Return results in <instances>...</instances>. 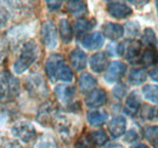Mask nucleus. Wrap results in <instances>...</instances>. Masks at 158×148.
<instances>
[{
  "label": "nucleus",
  "instance_id": "1",
  "mask_svg": "<svg viewBox=\"0 0 158 148\" xmlns=\"http://www.w3.org/2000/svg\"><path fill=\"white\" fill-rule=\"evenodd\" d=\"M38 56H39V49L35 41L29 40L24 43L21 47L20 55L14 64V72L16 74L24 73L37 61Z\"/></svg>",
  "mask_w": 158,
  "mask_h": 148
},
{
  "label": "nucleus",
  "instance_id": "2",
  "mask_svg": "<svg viewBox=\"0 0 158 148\" xmlns=\"http://www.w3.org/2000/svg\"><path fill=\"white\" fill-rule=\"evenodd\" d=\"M20 93V81L7 71H0V102L17 97Z\"/></svg>",
  "mask_w": 158,
  "mask_h": 148
},
{
  "label": "nucleus",
  "instance_id": "3",
  "mask_svg": "<svg viewBox=\"0 0 158 148\" xmlns=\"http://www.w3.org/2000/svg\"><path fill=\"white\" fill-rule=\"evenodd\" d=\"M26 89L35 98H45L48 96V86L39 73H32L26 79Z\"/></svg>",
  "mask_w": 158,
  "mask_h": 148
},
{
  "label": "nucleus",
  "instance_id": "4",
  "mask_svg": "<svg viewBox=\"0 0 158 148\" xmlns=\"http://www.w3.org/2000/svg\"><path fill=\"white\" fill-rule=\"evenodd\" d=\"M11 134L21 140L22 142H31L37 136V130L34 128V125L29 121L22 120V121H17L12 125L11 128Z\"/></svg>",
  "mask_w": 158,
  "mask_h": 148
},
{
  "label": "nucleus",
  "instance_id": "5",
  "mask_svg": "<svg viewBox=\"0 0 158 148\" xmlns=\"http://www.w3.org/2000/svg\"><path fill=\"white\" fill-rule=\"evenodd\" d=\"M51 123L54 124L55 129L57 130V132L62 138L69 140L72 137V135H73V120H71L67 115L56 112Z\"/></svg>",
  "mask_w": 158,
  "mask_h": 148
},
{
  "label": "nucleus",
  "instance_id": "6",
  "mask_svg": "<svg viewBox=\"0 0 158 148\" xmlns=\"http://www.w3.org/2000/svg\"><path fill=\"white\" fill-rule=\"evenodd\" d=\"M141 52V44L136 40H125L117 46V54L124 56L129 62H135Z\"/></svg>",
  "mask_w": 158,
  "mask_h": 148
},
{
  "label": "nucleus",
  "instance_id": "7",
  "mask_svg": "<svg viewBox=\"0 0 158 148\" xmlns=\"http://www.w3.org/2000/svg\"><path fill=\"white\" fill-rule=\"evenodd\" d=\"M41 40L48 49H55L57 46V29L54 22L45 21L40 29Z\"/></svg>",
  "mask_w": 158,
  "mask_h": 148
},
{
  "label": "nucleus",
  "instance_id": "8",
  "mask_svg": "<svg viewBox=\"0 0 158 148\" xmlns=\"http://www.w3.org/2000/svg\"><path fill=\"white\" fill-rule=\"evenodd\" d=\"M64 63L63 57L60 54H51L46 58L45 62V73L48 75L49 80L55 83L57 80V73H59L61 66Z\"/></svg>",
  "mask_w": 158,
  "mask_h": 148
},
{
  "label": "nucleus",
  "instance_id": "9",
  "mask_svg": "<svg viewBox=\"0 0 158 148\" xmlns=\"http://www.w3.org/2000/svg\"><path fill=\"white\" fill-rule=\"evenodd\" d=\"M107 12L114 18H127L133 14L130 6L120 1H108L107 2Z\"/></svg>",
  "mask_w": 158,
  "mask_h": 148
},
{
  "label": "nucleus",
  "instance_id": "10",
  "mask_svg": "<svg viewBox=\"0 0 158 148\" xmlns=\"http://www.w3.org/2000/svg\"><path fill=\"white\" fill-rule=\"evenodd\" d=\"M127 71V66L125 63L120 62V61H114L110 64L107 72L105 74V80L107 83H117L119 79L124 75Z\"/></svg>",
  "mask_w": 158,
  "mask_h": 148
},
{
  "label": "nucleus",
  "instance_id": "11",
  "mask_svg": "<svg viewBox=\"0 0 158 148\" xmlns=\"http://www.w3.org/2000/svg\"><path fill=\"white\" fill-rule=\"evenodd\" d=\"M107 101V93L103 89H95L85 97V105L89 108H98Z\"/></svg>",
  "mask_w": 158,
  "mask_h": 148
},
{
  "label": "nucleus",
  "instance_id": "12",
  "mask_svg": "<svg viewBox=\"0 0 158 148\" xmlns=\"http://www.w3.org/2000/svg\"><path fill=\"white\" fill-rule=\"evenodd\" d=\"M125 129H127V120L123 115L113 117L111 121L108 123V131L113 138H117V137H120L122 135H124Z\"/></svg>",
  "mask_w": 158,
  "mask_h": 148
},
{
  "label": "nucleus",
  "instance_id": "13",
  "mask_svg": "<svg viewBox=\"0 0 158 148\" xmlns=\"http://www.w3.org/2000/svg\"><path fill=\"white\" fill-rule=\"evenodd\" d=\"M55 95L59 98L60 102L68 105L73 101V98L76 96V88L72 85H67V84L57 85L55 88Z\"/></svg>",
  "mask_w": 158,
  "mask_h": 148
},
{
  "label": "nucleus",
  "instance_id": "14",
  "mask_svg": "<svg viewBox=\"0 0 158 148\" xmlns=\"http://www.w3.org/2000/svg\"><path fill=\"white\" fill-rule=\"evenodd\" d=\"M105 43V39L103 35L99 33V32H95V33H91V34H88L81 39V45L86 49V50H98L100 49Z\"/></svg>",
  "mask_w": 158,
  "mask_h": 148
},
{
  "label": "nucleus",
  "instance_id": "15",
  "mask_svg": "<svg viewBox=\"0 0 158 148\" xmlns=\"http://www.w3.org/2000/svg\"><path fill=\"white\" fill-rule=\"evenodd\" d=\"M69 61H71L72 67L76 71H83L86 67V55L79 47H76V49H73L71 51V54H69Z\"/></svg>",
  "mask_w": 158,
  "mask_h": 148
},
{
  "label": "nucleus",
  "instance_id": "16",
  "mask_svg": "<svg viewBox=\"0 0 158 148\" xmlns=\"http://www.w3.org/2000/svg\"><path fill=\"white\" fill-rule=\"evenodd\" d=\"M102 32L106 37L111 40H117L119 38L123 37L124 34V28L123 26H120L118 23H113V22H106L102 27Z\"/></svg>",
  "mask_w": 158,
  "mask_h": 148
},
{
  "label": "nucleus",
  "instance_id": "17",
  "mask_svg": "<svg viewBox=\"0 0 158 148\" xmlns=\"http://www.w3.org/2000/svg\"><path fill=\"white\" fill-rule=\"evenodd\" d=\"M108 64V58L105 52H98L90 57V68L95 73H102Z\"/></svg>",
  "mask_w": 158,
  "mask_h": 148
},
{
  "label": "nucleus",
  "instance_id": "18",
  "mask_svg": "<svg viewBox=\"0 0 158 148\" xmlns=\"http://www.w3.org/2000/svg\"><path fill=\"white\" fill-rule=\"evenodd\" d=\"M96 84H98L96 79L90 73H81L78 79V86L83 93L91 92L93 90H95Z\"/></svg>",
  "mask_w": 158,
  "mask_h": 148
},
{
  "label": "nucleus",
  "instance_id": "19",
  "mask_svg": "<svg viewBox=\"0 0 158 148\" xmlns=\"http://www.w3.org/2000/svg\"><path fill=\"white\" fill-rule=\"evenodd\" d=\"M141 107V100H140V96H139L138 91H134L131 92L125 100V112L128 114H136Z\"/></svg>",
  "mask_w": 158,
  "mask_h": 148
},
{
  "label": "nucleus",
  "instance_id": "20",
  "mask_svg": "<svg viewBox=\"0 0 158 148\" xmlns=\"http://www.w3.org/2000/svg\"><path fill=\"white\" fill-rule=\"evenodd\" d=\"M95 26V22L94 19H88L85 17H80L74 22V31H76V34L77 37L80 35H84L85 33H88L89 31H91Z\"/></svg>",
  "mask_w": 158,
  "mask_h": 148
},
{
  "label": "nucleus",
  "instance_id": "21",
  "mask_svg": "<svg viewBox=\"0 0 158 148\" xmlns=\"http://www.w3.org/2000/svg\"><path fill=\"white\" fill-rule=\"evenodd\" d=\"M60 35L61 39L64 44H69L72 41L73 38V32H72V26L69 23V21L67 18H61L60 19Z\"/></svg>",
  "mask_w": 158,
  "mask_h": 148
},
{
  "label": "nucleus",
  "instance_id": "22",
  "mask_svg": "<svg viewBox=\"0 0 158 148\" xmlns=\"http://www.w3.org/2000/svg\"><path fill=\"white\" fill-rule=\"evenodd\" d=\"M86 120L91 126H101L107 120V113L102 111H91L86 114Z\"/></svg>",
  "mask_w": 158,
  "mask_h": 148
},
{
  "label": "nucleus",
  "instance_id": "23",
  "mask_svg": "<svg viewBox=\"0 0 158 148\" xmlns=\"http://www.w3.org/2000/svg\"><path fill=\"white\" fill-rule=\"evenodd\" d=\"M56 111L54 109V107L50 105V103H46L41 108H40L39 113H38V120H39L40 124L43 125H48V121H52V118L55 115Z\"/></svg>",
  "mask_w": 158,
  "mask_h": 148
},
{
  "label": "nucleus",
  "instance_id": "24",
  "mask_svg": "<svg viewBox=\"0 0 158 148\" xmlns=\"http://www.w3.org/2000/svg\"><path fill=\"white\" fill-rule=\"evenodd\" d=\"M140 62H141L142 66H145V67H150V66H152V64H156L158 62V54L155 51V49L147 47V49L143 50V52L141 54Z\"/></svg>",
  "mask_w": 158,
  "mask_h": 148
},
{
  "label": "nucleus",
  "instance_id": "25",
  "mask_svg": "<svg viewBox=\"0 0 158 148\" xmlns=\"http://www.w3.org/2000/svg\"><path fill=\"white\" fill-rule=\"evenodd\" d=\"M146 78H147V73H146V71L143 68H134V69H131L130 73H129V76H128L129 83L133 84V85H140V84L145 83Z\"/></svg>",
  "mask_w": 158,
  "mask_h": 148
},
{
  "label": "nucleus",
  "instance_id": "26",
  "mask_svg": "<svg viewBox=\"0 0 158 148\" xmlns=\"http://www.w3.org/2000/svg\"><path fill=\"white\" fill-rule=\"evenodd\" d=\"M33 148H59L55 138L50 135H41L35 141Z\"/></svg>",
  "mask_w": 158,
  "mask_h": 148
},
{
  "label": "nucleus",
  "instance_id": "27",
  "mask_svg": "<svg viewBox=\"0 0 158 148\" xmlns=\"http://www.w3.org/2000/svg\"><path fill=\"white\" fill-rule=\"evenodd\" d=\"M67 9H68V11L72 14V15H74V16H79V15H83V14H85L86 12V2H84V1H76V0H73V1H68L67 2Z\"/></svg>",
  "mask_w": 158,
  "mask_h": 148
},
{
  "label": "nucleus",
  "instance_id": "28",
  "mask_svg": "<svg viewBox=\"0 0 158 148\" xmlns=\"http://www.w3.org/2000/svg\"><path fill=\"white\" fill-rule=\"evenodd\" d=\"M142 93L147 101L158 103V85H145L142 88Z\"/></svg>",
  "mask_w": 158,
  "mask_h": 148
},
{
  "label": "nucleus",
  "instance_id": "29",
  "mask_svg": "<svg viewBox=\"0 0 158 148\" xmlns=\"http://www.w3.org/2000/svg\"><path fill=\"white\" fill-rule=\"evenodd\" d=\"M142 43H143L145 45H147L148 47H152V49H155V47L157 46L158 40H157L156 34H155V32H153V29H151V28H146V29L143 31Z\"/></svg>",
  "mask_w": 158,
  "mask_h": 148
},
{
  "label": "nucleus",
  "instance_id": "30",
  "mask_svg": "<svg viewBox=\"0 0 158 148\" xmlns=\"http://www.w3.org/2000/svg\"><path fill=\"white\" fill-rule=\"evenodd\" d=\"M107 140H108L107 134L103 130H96L90 134V141L96 146H103L107 142Z\"/></svg>",
  "mask_w": 158,
  "mask_h": 148
},
{
  "label": "nucleus",
  "instance_id": "31",
  "mask_svg": "<svg viewBox=\"0 0 158 148\" xmlns=\"http://www.w3.org/2000/svg\"><path fill=\"white\" fill-rule=\"evenodd\" d=\"M57 79L64 83H69L73 80V73L72 69L69 68V66H67L66 63H63L60 68L59 73H57Z\"/></svg>",
  "mask_w": 158,
  "mask_h": 148
},
{
  "label": "nucleus",
  "instance_id": "32",
  "mask_svg": "<svg viewBox=\"0 0 158 148\" xmlns=\"http://www.w3.org/2000/svg\"><path fill=\"white\" fill-rule=\"evenodd\" d=\"M141 118L146 120H153L157 119V109L150 105H143L141 109Z\"/></svg>",
  "mask_w": 158,
  "mask_h": 148
},
{
  "label": "nucleus",
  "instance_id": "33",
  "mask_svg": "<svg viewBox=\"0 0 158 148\" xmlns=\"http://www.w3.org/2000/svg\"><path fill=\"white\" fill-rule=\"evenodd\" d=\"M124 32L129 35V37H136L140 32V26H139V22L136 21H130L125 24V29Z\"/></svg>",
  "mask_w": 158,
  "mask_h": 148
},
{
  "label": "nucleus",
  "instance_id": "34",
  "mask_svg": "<svg viewBox=\"0 0 158 148\" xmlns=\"http://www.w3.org/2000/svg\"><path fill=\"white\" fill-rule=\"evenodd\" d=\"M127 90H128V89H127V85L119 83V84H117V85L113 88V96H114L117 100H122V98L125 96Z\"/></svg>",
  "mask_w": 158,
  "mask_h": 148
},
{
  "label": "nucleus",
  "instance_id": "35",
  "mask_svg": "<svg viewBox=\"0 0 158 148\" xmlns=\"http://www.w3.org/2000/svg\"><path fill=\"white\" fill-rule=\"evenodd\" d=\"M0 148H23L17 141L9 140L6 137H2L0 140Z\"/></svg>",
  "mask_w": 158,
  "mask_h": 148
},
{
  "label": "nucleus",
  "instance_id": "36",
  "mask_svg": "<svg viewBox=\"0 0 158 148\" xmlns=\"http://www.w3.org/2000/svg\"><path fill=\"white\" fill-rule=\"evenodd\" d=\"M145 137L148 141H152L155 138H158V125L155 126H147L145 129Z\"/></svg>",
  "mask_w": 158,
  "mask_h": 148
},
{
  "label": "nucleus",
  "instance_id": "37",
  "mask_svg": "<svg viewBox=\"0 0 158 148\" xmlns=\"http://www.w3.org/2000/svg\"><path fill=\"white\" fill-rule=\"evenodd\" d=\"M9 11L5 9V6H2L1 4H0V27L1 26H4V24H6V22H7V19H9Z\"/></svg>",
  "mask_w": 158,
  "mask_h": 148
},
{
  "label": "nucleus",
  "instance_id": "38",
  "mask_svg": "<svg viewBox=\"0 0 158 148\" xmlns=\"http://www.w3.org/2000/svg\"><path fill=\"white\" fill-rule=\"evenodd\" d=\"M138 138H139V135L135 130H129V131H127V134H125V136H124L125 142H134V141H136Z\"/></svg>",
  "mask_w": 158,
  "mask_h": 148
},
{
  "label": "nucleus",
  "instance_id": "39",
  "mask_svg": "<svg viewBox=\"0 0 158 148\" xmlns=\"http://www.w3.org/2000/svg\"><path fill=\"white\" fill-rule=\"evenodd\" d=\"M46 5L50 10H59L62 5V1H46Z\"/></svg>",
  "mask_w": 158,
  "mask_h": 148
},
{
  "label": "nucleus",
  "instance_id": "40",
  "mask_svg": "<svg viewBox=\"0 0 158 148\" xmlns=\"http://www.w3.org/2000/svg\"><path fill=\"white\" fill-rule=\"evenodd\" d=\"M150 76H151L152 80H155V81L158 83V68H153V69L150 72Z\"/></svg>",
  "mask_w": 158,
  "mask_h": 148
},
{
  "label": "nucleus",
  "instance_id": "41",
  "mask_svg": "<svg viewBox=\"0 0 158 148\" xmlns=\"http://www.w3.org/2000/svg\"><path fill=\"white\" fill-rule=\"evenodd\" d=\"M105 148H124L120 143H117V142H113V143H110V145H107Z\"/></svg>",
  "mask_w": 158,
  "mask_h": 148
},
{
  "label": "nucleus",
  "instance_id": "42",
  "mask_svg": "<svg viewBox=\"0 0 158 148\" xmlns=\"http://www.w3.org/2000/svg\"><path fill=\"white\" fill-rule=\"evenodd\" d=\"M130 148H148V146H146V145H143V143H138V145H135V146H131Z\"/></svg>",
  "mask_w": 158,
  "mask_h": 148
},
{
  "label": "nucleus",
  "instance_id": "43",
  "mask_svg": "<svg viewBox=\"0 0 158 148\" xmlns=\"http://www.w3.org/2000/svg\"><path fill=\"white\" fill-rule=\"evenodd\" d=\"M151 143H152L153 148H158V138H155V140H152V141H151Z\"/></svg>",
  "mask_w": 158,
  "mask_h": 148
}]
</instances>
